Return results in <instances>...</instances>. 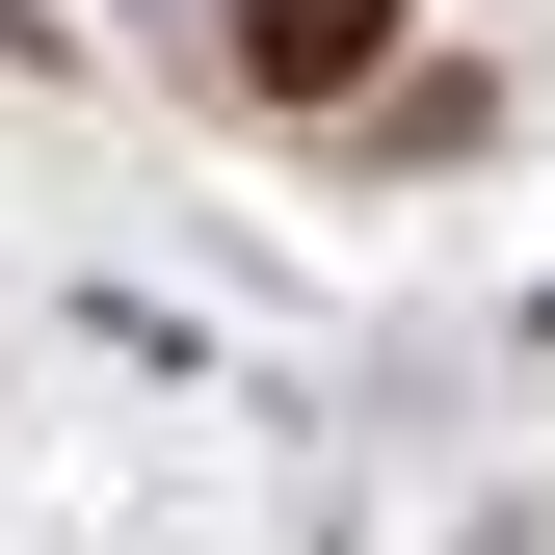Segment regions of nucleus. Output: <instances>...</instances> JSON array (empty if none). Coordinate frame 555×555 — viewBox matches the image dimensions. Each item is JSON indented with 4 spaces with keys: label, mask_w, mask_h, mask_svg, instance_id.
Listing matches in <instances>:
<instances>
[{
    "label": "nucleus",
    "mask_w": 555,
    "mask_h": 555,
    "mask_svg": "<svg viewBox=\"0 0 555 555\" xmlns=\"http://www.w3.org/2000/svg\"><path fill=\"white\" fill-rule=\"evenodd\" d=\"M238 53L318 106V80H371V53H397V0H238Z\"/></svg>",
    "instance_id": "obj_1"
}]
</instances>
